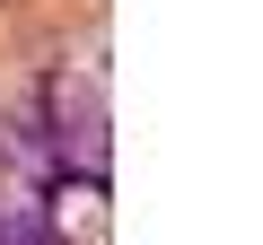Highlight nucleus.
<instances>
[{"instance_id": "1", "label": "nucleus", "mask_w": 263, "mask_h": 245, "mask_svg": "<svg viewBox=\"0 0 263 245\" xmlns=\"http://www.w3.org/2000/svg\"><path fill=\"white\" fill-rule=\"evenodd\" d=\"M35 228H44V245H105V228H114V210H105V175H70V167H53L44 193H35Z\"/></svg>"}]
</instances>
